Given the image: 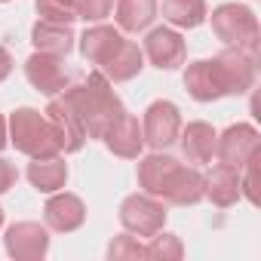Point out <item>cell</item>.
<instances>
[{"instance_id":"cell-1","label":"cell","mask_w":261,"mask_h":261,"mask_svg":"<svg viewBox=\"0 0 261 261\" xmlns=\"http://www.w3.org/2000/svg\"><path fill=\"white\" fill-rule=\"evenodd\" d=\"M62 95L71 101L74 114L80 117V123L86 129V139H101L105 129L123 114V101L101 71H92L89 77L77 80L74 86H65Z\"/></svg>"},{"instance_id":"cell-2","label":"cell","mask_w":261,"mask_h":261,"mask_svg":"<svg viewBox=\"0 0 261 261\" xmlns=\"http://www.w3.org/2000/svg\"><path fill=\"white\" fill-rule=\"evenodd\" d=\"M7 129H10V145L19 154H25V157H53V154H62L46 114H40L34 108L13 111V117L7 120Z\"/></svg>"},{"instance_id":"cell-3","label":"cell","mask_w":261,"mask_h":261,"mask_svg":"<svg viewBox=\"0 0 261 261\" xmlns=\"http://www.w3.org/2000/svg\"><path fill=\"white\" fill-rule=\"evenodd\" d=\"M206 19H212V31H215V37L221 43L258 56L261 28H258V16L249 7H243V4H221Z\"/></svg>"},{"instance_id":"cell-4","label":"cell","mask_w":261,"mask_h":261,"mask_svg":"<svg viewBox=\"0 0 261 261\" xmlns=\"http://www.w3.org/2000/svg\"><path fill=\"white\" fill-rule=\"evenodd\" d=\"M120 224L136 237H154L166 224V206L154 194H133L120 203Z\"/></svg>"},{"instance_id":"cell-5","label":"cell","mask_w":261,"mask_h":261,"mask_svg":"<svg viewBox=\"0 0 261 261\" xmlns=\"http://www.w3.org/2000/svg\"><path fill=\"white\" fill-rule=\"evenodd\" d=\"M178 133H181V114L172 101L166 98H157L148 105L145 111V123H142V136H145V145H151L154 151H166L178 142Z\"/></svg>"},{"instance_id":"cell-6","label":"cell","mask_w":261,"mask_h":261,"mask_svg":"<svg viewBox=\"0 0 261 261\" xmlns=\"http://www.w3.org/2000/svg\"><path fill=\"white\" fill-rule=\"evenodd\" d=\"M157 197L163 203H172V206H194L206 197V175L197 166H181L175 160L172 169L163 175Z\"/></svg>"},{"instance_id":"cell-7","label":"cell","mask_w":261,"mask_h":261,"mask_svg":"<svg viewBox=\"0 0 261 261\" xmlns=\"http://www.w3.org/2000/svg\"><path fill=\"white\" fill-rule=\"evenodd\" d=\"M212 65H215L224 95H243L252 89V83H255V56L252 53L227 46L224 53H218L212 59Z\"/></svg>"},{"instance_id":"cell-8","label":"cell","mask_w":261,"mask_h":261,"mask_svg":"<svg viewBox=\"0 0 261 261\" xmlns=\"http://www.w3.org/2000/svg\"><path fill=\"white\" fill-rule=\"evenodd\" d=\"M43 114H46L53 133H56V142H59V151H62V154H77V151L86 145V129H83L80 117L74 114L71 101H68L62 92L49 98V105H46Z\"/></svg>"},{"instance_id":"cell-9","label":"cell","mask_w":261,"mask_h":261,"mask_svg":"<svg viewBox=\"0 0 261 261\" xmlns=\"http://www.w3.org/2000/svg\"><path fill=\"white\" fill-rule=\"evenodd\" d=\"M4 246L16 261H40L49 252V233L37 221H16L4 237Z\"/></svg>"},{"instance_id":"cell-10","label":"cell","mask_w":261,"mask_h":261,"mask_svg":"<svg viewBox=\"0 0 261 261\" xmlns=\"http://www.w3.org/2000/svg\"><path fill=\"white\" fill-rule=\"evenodd\" d=\"M258 151V129L252 123H233L227 126L224 133L218 136V145H215V157L218 163L224 166H233L243 172L246 160Z\"/></svg>"},{"instance_id":"cell-11","label":"cell","mask_w":261,"mask_h":261,"mask_svg":"<svg viewBox=\"0 0 261 261\" xmlns=\"http://www.w3.org/2000/svg\"><path fill=\"white\" fill-rule=\"evenodd\" d=\"M145 59L160 68V71H175L178 65H185V56H188V46H185V37L175 31V28H151L148 37H145Z\"/></svg>"},{"instance_id":"cell-12","label":"cell","mask_w":261,"mask_h":261,"mask_svg":"<svg viewBox=\"0 0 261 261\" xmlns=\"http://www.w3.org/2000/svg\"><path fill=\"white\" fill-rule=\"evenodd\" d=\"M25 77L28 83L43 92V95H59L68 86V71H65V59L53 56V53H37L25 62Z\"/></svg>"},{"instance_id":"cell-13","label":"cell","mask_w":261,"mask_h":261,"mask_svg":"<svg viewBox=\"0 0 261 261\" xmlns=\"http://www.w3.org/2000/svg\"><path fill=\"white\" fill-rule=\"evenodd\" d=\"M43 218H46L49 230H56V233H74L86 221V206H83V200L77 194L56 191L46 200V206H43Z\"/></svg>"},{"instance_id":"cell-14","label":"cell","mask_w":261,"mask_h":261,"mask_svg":"<svg viewBox=\"0 0 261 261\" xmlns=\"http://www.w3.org/2000/svg\"><path fill=\"white\" fill-rule=\"evenodd\" d=\"M101 142L108 145V151L114 157H123V160H136L145 148V136H142V126L133 114H120L108 129H105V136Z\"/></svg>"},{"instance_id":"cell-15","label":"cell","mask_w":261,"mask_h":261,"mask_svg":"<svg viewBox=\"0 0 261 261\" xmlns=\"http://www.w3.org/2000/svg\"><path fill=\"white\" fill-rule=\"evenodd\" d=\"M120 43H123V31H120V28L95 22L92 28L83 31V37H80V53H83V59H86L89 65H98V68H101V65L114 56V49H117Z\"/></svg>"},{"instance_id":"cell-16","label":"cell","mask_w":261,"mask_h":261,"mask_svg":"<svg viewBox=\"0 0 261 261\" xmlns=\"http://www.w3.org/2000/svg\"><path fill=\"white\" fill-rule=\"evenodd\" d=\"M178 142H181V154L188 157V163H212L215 145H218V133L209 123L194 120L178 133Z\"/></svg>"},{"instance_id":"cell-17","label":"cell","mask_w":261,"mask_h":261,"mask_svg":"<svg viewBox=\"0 0 261 261\" xmlns=\"http://www.w3.org/2000/svg\"><path fill=\"white\" fill-rule=\"evenodd\" d=\"M142 68H145V53H142V46L123 37V43L114 49V56H111L98 71H101L111 83H126V80L139 77Z\"/></svg>"},{"instance_id":"cell-18","label":"cell","mask_w":261,"mask_h":261,"mask_svg":"<svg viewBox=\"0 0 261 261\" xmlns=\"http://www.w3.org/2000/svg\"><path fill=\"white\" fill-rule=\"evenodd\" d=\"M28 181L40 194H56L68 181V163L59 154H53V157H31V163H28Z\"/></svg>"},{"instance_id":"cell-19","label":"cell","mask_w":261,"mask_h":261,"mask_svg":"<svg viewBox=\"0 0 261 261\" xmlns=\"http://www.w3.org/2000/svg\"><path fill=\"white\" fill-rule=\"evenodd\" d=\"M185 89L197 101H218L224 95L212 59H200V62H191L188 65V71H185Z\"/></svg>"},{"instance_id":"cell-20","label":"cell","mask_w":261,"mask_h":261,"mask_svg":"<svg viewBox=\"0 0 261 261\" xmlns=\"http://www.w3.org/2000/svg\"><path fill=\"white\" fill-rule=\"evenodd\" d=\"M31 43L37 53H53V56H68L74 49V31L71 25H59V22H37L31 28Z\"/></svg>"},{"instance_id":"cell-21","label":"cell","mask_w":261,"mask_h":261,"mask_svg":"<svg viewBox=\"0 0 261 261\" xmlns=\"http://www.w3.org/2000/svg\"><path fill=\"white\" fill-rule=\"evenodd\" d=\"M206 197H209L218 209L233 206V203L243 197V194H240V169L218 163V166L206 175Z\"/></svg>"},{"instance_id":"cell-22","label":"cell","mask_w":261,"mask_h":261,"mask_svg":"<svg viewBox=\"0 0 261 261\" xmlns=\"http://www.w3.org/2000/svg\"><path fill=\"white\" fill-rule=\"evenodd\" d=\"M157 0H117V28L129 34L148 31L157 19Z\"/></svg>"},{"instance_id":"cell-23","label":"cell","mask_w":261,"mask_h":261,"mask_svg":"<svg viewBox=\"0 0 261 261\" xmlns=\"http://www.w3.org/2000/svg\"><path fill=\"white\" fill-rule=\"evenodd\" d=\"M206 16V0H163V19L172 28H200Z\"/></svg>"},{"instance_id":"cell-24","label":"cell","mask_w":261,"mask_h":261,"mask_svg":"<svg viewBox=\"0 0 261 261\" xmlns=\"http://www.w3.org/2000/svg\"><path fill=\"white\" fill-rule=\"evenodd\" d=\"M172 157H166L163 151H154V154H148L145 160H139V188L145 191V194H154L157 197V191H160V181H163V175L172 169Z\"/></svg>"},{"instance_id":"cell-25","label":"cell","mask_w":261,"mask_h":261,"mask_svg":"<svg viewBox=\"0 0 261 261\" xmlns=\"http://www.w3.org/2000/svg\"><path fill=\"white\" fill-rule=\"evenodd\" d=\"M145 255H148V258H160V261H178V258L185 255V246H181V240H178L175 233L157 230V233L151 237V243L145 246Z\"/></svg>"},{"instance_id":"cell-26","label":"cell","mask_w":261,"mask_h":261,"mask_svg":"<svg viewBox=\"0 0 261 261\" xmlns=\"http://www.w3.org/2000/svg\"><path fill=\"white\" fill-rule=\"evenodd\" d=\"M37 16L43 22H59V25H71L77 19V7L74 0H34Z\"/></svg>"},{"instance_id":"cell-27","label":"cell","mask_w":261,"mask_h":261,"mask_svg":"<svg viewBox=\"0 0 261 261\" xmlns=\"http://www.w3.org/2000/svg\"><path fill=\"white\" fill-rule=\"evenodd\" d=\"M258 163H261V151H255L249 160H246V175H240V194L252 203V206H258L261 200H258Z\"/></svg>"},{"instance_id":"cell-28","label":"cell","mask_w":261,"mask_h":261,"mask_svg":"<svg viewBox=\"0 0 261 261\" xmlns=\"http://www.w3.org/2000/svg\"><path fill=\"white\" fill-rule=\"evenodd\" d=\"M108 258L120 261V258H148V255H145V246L136 237H114L111 246H108Z\"/></svg>"},{"instance_id":"cell-29","label":"cell","mask_w":261,"mask_h":261,"mask_svg":"<svg viewBox=\"0 0 261 261\" xmlns=\"http://www.w3.org/2000/svg\"><path fill=\"white\" fill-rule=\"evenodd\" d=\"M74 7H77V19H86V22H101L111 16L114 10V0H74Z\"/></svg>"},{"instance_id":"cell-30","label":"cell","mask_w":261,"mask_h":261,"mask_svg":"<svg viewBox=\"0 0 261 261\" xmlns=\"http://www.w3.org/2000/svg\"><path fill=\"white\" fill-rule=\"evenodd\" d=\"M16 178H19V175H16V166L0 157V194H7V191L16 185Z\"/></svg>"},{"instance_id":"cell-31","label":"cell","mask_w":261,"mask_h":261,"mask_svg":"<svg viewBox=\"0 0 261 261\" xmlns=\"http://www.w3.org/2000/svg\"><path fill=\"white\" fill-rule=\"evenodd\" d=\"M13 74V56L7 53V46H0V83Z\"/></svg>"},{"instance_id":"cell-32","label":"cell","mask_w":261,"mask_h":261,"mask_svg":"<svg viewBox=\"0 0 261 261\" xmlns=\"http://www.w3.org/2000/svg\"><path fill=\"white\" fill-rule=\"evenodd\" d=\"M10 145V129H7V117L0 114V151Z\"/></svg>"},{"instance_id":"cell-33","label":"cell","mask_w":261,"mask_h":261,"mask_svg":"<svg viewBox=\"0 0 261 261\" xmlns=\"http://www.w3.org/2000/svg\"><path fill=\"white\" fill-rule=\"evenodd\" d=\"M0 227H4V209H0Z\"/></svg>"},{"instance_id":"cell-34","label":"cell","mask_w":261,"mask_h":261,"mask_svg":"<svg viewBox=\"0 0 261 261\" xmlns=\"http://www.w3.org/2000/svg\"><path fill=\"white\" fill-rule=\"evenodd\" d=\"M0 4H7V0H0Z\"/></svg>"}]
</instances>
